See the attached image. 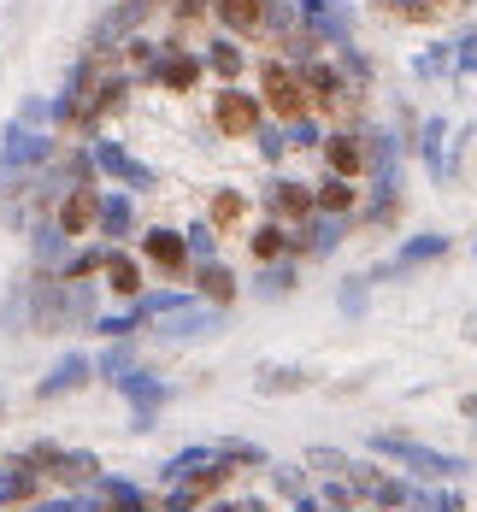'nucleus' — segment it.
I'll return each mask as SVG.
<instances>
[{
    "mask_svg": "<svg viewBox=\"0 0 477 512\" xmlns=\"http://www.w3.org/2000/svg\"><path fill=\"white\" fill-rule=\"evenodd\" d=\"M371 454L395 460L407 477H424V483H454V477H466V471H472V460H466V454L424 448L419 436H401V430H377V436H371Z\"/></svg>",
    "mask_w": 477,
    "mask_h": 512,
    "instance_id": "nucleus-1",
    "label": "nucleus"
},
{
    "mask_svg": "<svg viewBox=\"0 0 477 512\" xmlns=\"http://www.w3.org/2000/svg\"><path fill=\"white\" fill-rule=\"evenodd\" d=\"M260 101H265V112H271L277 124H295V118H307V112H313L307 77H301V65H295V59L271 53V59L260 65Z\"/></svg>",
    "mask_w": 477,
    "mask_h": 512,
    "instance_id": "nucleus-2",
    "label": "nucleus"
},
{
    "mask_svg": "<svg viewBox=\"0 0 477 512\" xmlns=\"http://www.w3.org/2000/svg\"><path fill=\"white\" fill-rule=\"evenodd\" d=\"M212 130L224 142H254L265 130V101L254 89H242V83H218V95H212Z\"/></svg>",
    "mask_w": 477,
    "mask_h": 512,
    "instance_id": "nucleus-3",
    "label": "nucleus"
},
{
    "mask_svg": "<svg viewBox=\"0 0 477 512\" xmlns=\"http://www.w3.org/2000/svg\"><path fill=\"white\" fill-rule=\"evenodd\" d=\"M89 159H95V177H106L112 189H130V195L159 189L154 165H148V159H136L124 142H112V136H95V142H89Z\"/></svg>",
    "mask_w": 477,
    "mask_h": 512,
    "instance_id": "nucleus-4",
    "label": "nucleus"
},
{
    "mask_svg": "<svg viewBox=\"0 0 477 512\" xmlns=\"http://www.w3.org/2000/svg\"><path fill=\"white\" fill-rule=\"evenodd\" d=\"M154 89H165V95H195L201 89V77H207V59H201V48H183V42H159L154 65L142 71Z\"/></svg>",
    "mask_w": 477,
    "mask_h": 512,
    "instance_id": "nucleus-5",
    "label": "nucleus"
},
{
    "mask_svg": "<svg viewBox=\"0 0 477 512\" xmlns=\"http://www.w3.org/2000/svg\"><path fill=\"white\" fill-rule=\"evenodd\" d=\"M295 24L318 48H348L354 42V6L348 0H295Z\"/></svg>",
    "mask_w": 477,
    "mask_h": 512,
    "instance_id": "nucleus-6",
    "label": "nucleus"
},
{
    "mask_svg": "<svg viewBox=\"0 0 477 512\" xmlns=\"http://www.w3.org/2000/svg\"><path fill=\"white\" fill-rule=\"evenodd\" d=\"M454 248V236H442V230H424V236H407L395 254L383 259V265H371L366 277L371 283H389V277H407V271H424V265H442Z\"/></svg>",
    "mask_w": 477,
    "mask_h": 512,
    "instance_id": "nucleus-7",
    "label": "nucleus"
},
{
    "mask_svg": "<svg viewBox=\"0 0 477 512\" xmlns=\"http://www.w3.org/2000/svg\"><path fill=\"white\" fill-rule=\"evenodd\" d=\"M53 159V136L48 130H30V124H6L0 130V177H18V171H36Z\"/></svg>",
    "mask_w": 477,
    "mask_h": 512,
    "instance_id": "nucleus-8",
    "label": "nucleus"
},
{
    "mask_svg": "<svg viewBox=\"0 0 477 512\" xmlns=\"http://www.w3.org/2000/svg\"><path fill=\"white\" fill-rule=\"evenodd\" d=\"M324 171L330 177H348V183H366L371 177V142L366 130H324Z\"/></svg>",
    "mask_w": 477,
    "mask_h": 512,
    "instance_id": "nucleus-9",
    "label": "nucleus"
},
{
    "mask_svg": "<svg viewBox=\"0 0 477 512\" xmlns=\"http://www.w3.org/2000/svg\"><path fill=\"white\" fill-rule=\"evenodd\" d=\"M118 395L130 401V430H154V418H159V407L171 401V383H159L154 371H130V377H118Z\"/></svg>",
    "mask_w": 477,
    "mask_h": 512,
    "instance_id": "nucleus-10",
    "label": "nucleus"
},
{
    "mask_svg": "<svg viewBox=\"0 0 477 512\" xmlns=\"http://www.w3.org/2000/svg\"><path fill=\"white\" fill-rule=\"evenodd\" d=\"M224 330V307H212V301H189L183 312H171V318H159L154 336H165V342H201V336H218Z\"/></svg>",
    "mask_w": 477,
    "mask_h": 512,
    "instance_id": "nucleus-11",
    "label": "nucleus"
},
{
    "mask_svg": "<svg viewBox=\"0 0 477 512\" xmlns=\"http://www.w3.org/2000/svg\"><path fill=\"white\" fill-rule=\"evenodd\" d=\"M265 218H277V224H307L313 218V183H295V177H277L271 189H265Z\"/></svg>",
    "mask_w": 477,
    "mask_h": 512,
    "instance_id": "nucleus-12",
    "label": "nucleus"
},
{
    "mask_svg": "<svg viewBox=\"0 0 477 512\" xmlns=\"http://www.w3.org/2000/svg\"><path fill=\"white\" fill-rule=\"evenodd\" d=\"M301 65V77H307V95H313V112L318 106H348V95H354V83L342 77V65H330V59H295Z\"/></svg>",
    "mask_w": 477,
    "mask_h": 512,
    "instance_id": "nucleus-13",
    "label": "nucleus"
},
{
    "mask_svg": "<svg viewBox=\"0 0 477 512\" xmlns=\"http://www.w3.org/2000/svg\"><path fill=\"white\" fill-rule=\"evenodd\" d=\"M95 218H101V189H95V183H71V189H65V201H59V218H53V224L77 242V236H89V230H95Z\"/></svg>",
    "mask_w": 477,
    "mask_h": 512,
    "instance_id": "nucleus-14",
    "label": "nucleus"
},
{
    "mask_svg": "<svg viewBox=\"0 0 477 512\" xmlns=\"http://www.w3.org/2000/svg\"><path fill=\"white\" fill-rule=\"evenodd\" d=\"M95 236L106 248H118L124 236H136V195L130 189H101V218H95Z\"/></svg>",
    "mask_w": 477,
    "mask_h": 512,
    "instance_id": "nucleus-15",
    "label": "nucleus"
},
{
    "mask_svg": "<svg viewBox=\"0 0 477 512\" xmlns=\"http://www.w3.org/2000/svg\"><path fill=\"white\" fill-rule=\"evenodd\" d=\"M89 377H95V359H89V354H65V359H53L48 377L36 383V401H59V395H77V389H83Z\"/></svg>",
    "mask_w": 477,
    "mask_h": 512,
    "instance_id": "nucleus-16",
    "label": "nucleus"
},
{
    "mask_svg": "<svg viewBox=\"0 0 477 512\" xmlns=\"http://www.w3.org/2000/svg\"><path fill=\"white\" fill-rule=\"evenodd\" d=\"M472 0H377V12L383 18H395V24H448V18H460Z\"/></svg>",
    "mask_w": 477,
    "mask_h": 512,
    "instance_id": "nucleus-17",
    "label": "nucleus"
},
{
    "mask_svg": "<svg viewBox=\"0 0 477 512\" xmlns=\"http://www.w3.org/2000/svg\"><path fill=\"white\" fill-rule=\"evenodd\" d=\"M212 24L224 36H265V0H212Z\"/></svg>",
    "mask_w": 477,
    "mask_h": 512,
    "instance_id": "nucleus-18",
    "label": "nucleus"
},
{
    "mask_svg": "<svg viewBox=\"0 0 477 512\" xmlns=\"http://www.w3.org/2000/svg\"><path fill=\"white\" fill-rule=\"evenodd\" d=\"M413 154H419V165L436 177V183L448 177V118H442V112H430V118L419 124V136H413Z\"/></svg>",
    "mask_w": 477,
    "mask_h": 512,
    "instance_id": "nucleus-19",
    "label": "nucleus"
},
{
    "mask_svg": "<svg viewBox=\"0 0 477 512\" xmlns=\"http://www.w3.org/2000/svg\"><path fill=\"white\" fill-rule=\"evenodd\" d=\"M313 212H324V218H354V212H360V183L324 171L313 183Z\"/></svg>",
    "mask_w": 477,
    "mask_h": 512,
    "instance_id": "nucleus-20",
    "label": "nucleus"
},
{
    "mask_svg": "<svg viewBox=\"0 0 477 512\" xmlns=\"http://www.w3.org/2000/svg\"><path fill=\"white\" fill-rule=\"evenodd\" d=\"M142 259H148V265H159L165 277H177V271L189 265V242H183V230H165V224H159V230H148V236H142Z\"/></svg>",
    "mask_w": 477,
    "mask_h": 512,
    "instance_id": "nucleus-21",
    "label": "nucleus"
},
{
    "mask_svg": "<svg viewBox=\"0 0 477 512\" xmlns=\"http://www.w3.org/2000/svg\"><path fill=\"white\" fill-rule=\"evenodd\" d=\"M201 59H207V77H218V83H242V71H248V53L236 36H212Z\"/></svg>",
    "mask_w": 477,
    "mask_h": 512,
    "instance_id": "nucleus-22",
    "label": "nucleus"
},
{
    "mask_svg": "<svg viewBox=\"0 0 477 512\" xmlns=\"http://www.w3.org/2000/svg\"><path fill=\"white\" fill-rule=\"evenodd\" d=\"M95 495L106 501V512H154V501H148V489L142 483H130V477H95Z\"/></svg>",
    "mask_w": 477,
    "mask_h": 512,
    "instance_id": "nucleus-23",
    "label": "nucleus"
},
{
    "mask_svg": "<svg viewBox=\"0 0 477 512\" xmlns=\"http://www.w3.org/2000/svg\"><path fill=\"white\" fill-rule=\"evenodd\" d=\"M207 465H224L218 460V442H189L183 454H171V460L159 465V477H165V489H171V483H189V477L207 471Z\"/></svg>",
    "mask_w": 477,
    "mask_h": 512,
    "instance_id": "nucleus-24",
    "label": "nucleus"
},
{
    "mask_svg": "<svg viewBox=\"0 0 477 512\" xmlns=\"http://www.w3.org/2000/svg\"><path fill=\"white\" fill-rule=\"evenodd\" d=\"M101 277H106V289H112V295H124V301H136V295H142V259H130L124 248H106Z\"/></svg>",
    "mask_w": 477,
    "mask_h": 512,
    "instance_id": "nucleus-25",
    "label": "nucleus"
},
{
    "mask_svg": "<svg viewBox=\"0 0 477 512\" xmlns=\"http://www.w3.org/2000/svg\"><path fill=\"white\" fill-rule=\"evenodd\" d=\"M195 283H201V301H212V307L230 312V301H236V271H230L224 259H207V265H195Z\"/></svg>",
    "mask_w": 477,
    "mask_h": 512,
    "instance_id": "nucleus-26",
    "label": "nucleus"
},
{
    "mask_svg": "<svg viewBox=\"0 0 477 512\" xmlns=\"http://www.w3.org/2000/svg\"><path fill=\"white\" fill-rule=\"evenodd\" d=\"M36 483H42V471H30L24 460H6V465H0V512L18 507V501H30V495H36Z\"/></svg>",
    "mask_w": 477,
    "mask_h": 512,
    "instance_id": "nucleus-27",
    "label": "nucleus"
},
{
    "mask_svg": "<svg viewBox=\"0 0 477 512\" xmlns=\"http://www.w3.org/2000/svg\"><path fill=\"white\" fill-rule=\"evenodd\" d=\"M395 212H401V183L395 177H371V201L360 206V218L366 224H395Z\"/></svg>",
    "mask_w": 477,
    "mask_h": 512,
    "instance_id": "nucleus-28",
    "label": "nucleus"
},
{
    "mask_svg": "<svg viewBox=\"0 0 477 512\" xmlns=\"http://www.w3.org/2000/svg\"><path fill=\"white\" fill-rule=\"evenodd\" d=\"M295 283H301V259H271V265H260V289L265 301H283V295H295Z\"/></svg>",
    "mask_w": 477,
    "mask_h": 512,
    "instance_id": "nucleus-29",
    "label": "nucleus"
},
{
    "mask_svg": "<svg viewBox=\"0 0 477 512\" xmlns=\"http://www.w3.org/2000/svg\"><path fill=\"white\" fill-rule=\"evenodd\" d=\"M248 254L260 259V265H271V259H289V224H277V218H265L260 230L248 236Z\"/></svg>",
    "mask_w": 477,
    "mask_h": 512,
    "instance_id": "nucleus-30",
    "label": "nucleus"
},
{
    "mask_svg": "<svg viewBox=\"0 0 477 512\" xmlns=\"http://www.w3.org/2000/svg\"><path fill=\"white\" fill-rule=\"evenodd\" d=\"M413 77H424V83H442V77H460V71H454V48H448V42H436V48L413 53Z\"/></svg>",
    "mask_w": 477,
    "mask_h": 512,
    "instance_id": "nucleus-31",
    "label": "nucleus"
},
{
    "mask_svg": "<svg viewBox=\"0 0 477 512\" xmlns=\"http://www.w3.org/2000/svg\"><path fill=\"white\" fill-rule=\"evenodd\" d=\"M313 383V371H301V365H271V371H260V395H295V389H307Z\"/></svg>",
    "mask_w": 477,
    "mask_h": 512,
    "instance_id": "nucleus-32",
    "label": "nucleus"
},
{
    "mask_svg": "<svg viewBox=\"0 0 477 512\" xmlns=\"http://www.w3.org/2000/svg\"><path fill=\"white\" fill-rule=\"evenodd\" d=\"M130 371H136V348H130V342H112V348L95 359V377L112 383V389H118V377H130Z\"/></svg>",
    "mask_w": 477,
    "mask_h": 512,
    "instance_id": "nucleus-33",
    "label": "nucleus"
},
{
    "mask_svg": "<svg viewBox=\"0 0 477 512\" xmlns=\"http://www.w3.org/2000/svg\"><path fill=\"white\" fill-rule=\"evenodd\" d=\"M218 460L230 465V471H248V465H265V448L260 442H242V436H224L218 442Z\"/></svg>",
    "mask_w": 477,
    "mask_h": 512,
    "instance_id": "nucleus-34",
    "label": "nucleus"
},
{
    "mask_svg": "<svg viewBox=\"0 0 477 512\" xmlns=\"http://www.w3.org/2000/svg\"><path fill=\"white\" fill-rule=\"evenodd\" d=\"M106 265V242L101 248H83V254H65V265H59V283H83V277H95Z\"/></svg>",
    "mask_w": 477,
    "mask_h": 512,
    "instance_id": "nucleus-35",
    "label": "nucleus"
},
{
    "mask_svg": "<svg viewBox=\"0 0 477 512\" xmlns=\"http://www.w3.org/2000/svg\"><path fill=\"white\" fill-rule=\"evenodd\" d=\"M183 242H189V259H195V265H207V259H218V224H212V218L189 224Z\"/></svg>",
    "mask_w": 477,
    "mask_h": 512,
    "instance_id": "nucleus-36",
    "label": "nucleus"
},
{
    "mask_svg": "<svg viewBox=\"0 0 477 512\" xmlns=\"http://www.w3.org/2000/svg\"><path fill=\"white\" fill-rule=\"evenodd\" d=\"M283 130H289V154H313V148H324V124H318V112L295 118V124H283Z\"/></svg>",
    "mask_w": 477,
    "mask_h": 512,
    "instance_id": "nucleus-37",
    "label": "nucleus"
},
{
    "mask_svg": "<svg viewBox=\"0 0 477 512\" xmlns=\"http://www.w3.org/2000/svg\"><path fill=\"white\" fill-rule=\"evenodd\" d=\"M65 248H71V236H65L59 224H42V230H36V259H42V265H65Z\"/></svg>",
    "mask_w": 477,
    "mask_h": 512,
    "instance_id": "nucleus-38",
    "label": "nucleus"
},
{
    "mask_svg": "<svg viewBox=\"0 0 477 512\" xmlns=\"http://www.w3.org/2000/svg\"><path fill=\"white\" fill-rule=\"evenodd\" d=\"M336 59H342V77H348V83H360V89L377 77V65H371V59L354 48V42H348V48H336Z\"/></svg>",
    "mask_w": 477,
    "mask_h": 512,
    "instance_id": "nucleus-39",
    "label": "nucleus"
},
{
    "mask_svg": "<svg viewBox=\"0 0 477 512\" xmlns=\"http://www.w3.org/2000/svg\"><path fill=\"white\" fill-rule=\"evenodd\" d=\"M371 301V277H348L342 283V295H336V307H342V318H360Z\"/></svg>",
    "mask_w": 477,
    "mask_h": 512,
    "instance_id": "nucleus-40",
    "label": "nucleus"
},
{
    "mask_svg": "<svg viewBox=\"0 0 477 512\" xmlns=\"http://www.w3.org/2000/svg\"><path fill=\"white\" fill-rule=\"evenodd\" d=\"M254 148H260L265 165H277V159L289 154V130H283V124H265L260 136H254Z\"/></svg>",
    "mask_w": 477,
    "mask_h": 512,
    "instance_id": "nucleus-41",
    "label": "nucleus"
},
{
    "mask_svg": "<svg viewBox=\"0 0 477 512\" xmlns=\"http://www.w3.org/2000/svg\"><path fill=\"white\" fill-rule=\"evenodd\" d=\"M30 512H106L101 495H59V501H36Z\"/></svg>",
    "mask_w": 477,
    "mask_h": 512,
    "instance_id": "nucleus-42",
    "label": "nucleus"
},
{
    "mask_svg": "<svg viewBox=\"0 0 477 512\" xmlns=\"http://www.w3.org/2000/svg\"><path fill=\"white\" fill-rule=\"evenodd\" d=\"M242 212H248V201H242V195H230V189H224V195H212V224H218V230H224V224H236V218H242Z\"/></svg>",
    "mask_w": 477,
    "mask_h": 512,
    "instance_id": "nucleus-43",
    "label": "nucleus"
},
{
    "mask_svg": "<svg viewBox=\"0 0 477 512\" xmlns=\"http://www.w3.org/2000/svg\"><path fill=\"white\" fill-rule=\"evenodd\" d=\"M307 465H318V471H336V477H348V454H342V448H313V454H307Z\"/></svg>",
    "mask_w": 477,
    "mask_h": 512,
    "instance_id": "nucleus-44",
    "label": "nucleus"
},
{
    "mask_svg": "<svg viewBox=\"0 0 477 512\" xmlns=\"http://www.w3.org/2000/svg\"><path fill=\"white\" fill-rule=\"evenodd\" d=\"M419 507H430V512H466V495H460V489H436V495H419Z\"/></svg>",
    "mask_w": 477,
    "mask_h": 512,
    "instance_id": "nucleus-45",
    "label": "nucleus"
},
{
    "mask_svg": "<svg viewBox=\"0 0 477 512\" xmlns=\"http://www.w3.org/2000/svg\"><path fill=\"white\" fill-rule=\"evenodd\" d=\"M448 48H454V71H460V65H472V59H477V24H472V30H454V42H448Z\"/></svg>",
    "mask_w": 477,
    "mask_h": 512,
    "instance_id": "nucleus-46",
    "label": "nucleus"
},
{
    "mask_svg": "<svg viewBox=\"0 0 477 512\" xmlns=\"http://www.w3.org/2000/svg\"><path fill=\"white\" fill-rule=\"evenodd\" d=\"M159 512H201V495L195 489H183V483H171V495H165V507Z\"/></svg>",
    "mask_w": 477,
    "mask_h": 512,
    "instance_id": "nucleus-47",
    "label": "nucleus"
},
{
    "mask_svg": "<svg viewBox=\"0 0 477 512\" xmlns=\"http://www.w3.org/2000/svg\"><path fill=\"white\" fill-rule=\"evenodd\" d=\"M171 18H177V24H195V18H212V0H171Z\"/></svg>",
    "mask_w": 477,
    "mask_h": 512,
    "instance_id": "nucleus-48",
    "label": "nucleus"
},
{
    "mask_svg": "<svg viewBox=\"0 0 477 512\" xmlns=\"http://www.w3.org/2000/svg\"><path fill=\"white\" fill-rule=\"evenodd\" d=\"M277 489H289L295 501L307 495V477H301V465H277Z\"/></svg>",
    "mask_w": 477,
    "mask_h": 512,
    "instance_id": "nucleus-49",
    "label": "nucleus"
},
{
    "mask_svg": "<svg viewBox=\"0 0 477 512\" xmlns=\"http://www.w3.org/2000/svg\"><path fill=\"white\" fill-rule=\"evenodd\" d=\"M295 512H324V501H318V495H301V501H295Z\"/></svg>",
    "mask_w": 477,
    "mask_h": 512,
    "instance_id": "nucleus-50",
    "label": "nucleus"
},
{
    "mask_svg": "<svg viewBox=\"0 0 477 512\" xmlns=\"http://www.w3.org/2000/svg\"><path fill=\"white\" fill-rule=\"evenodd\" d=\"M460 412H466V418L477 424V395H466V401H460Z\"/></svg>",
    "mask_w": 477,
    "mask_h": 512,
    "instance_id": "nucleus-51",
    "label": "nucleus"
},
{
    "mask_svg": "<svg viewBox=\"0 0 477 512\" xmlns=\"http://www.w3.org/2000/svg\"><path fill=\"white\" fill-rule=\"evenodd\" d=\"M207 512H242V507H236V501H212Z\"/></svg>",
    "mask_w": 477,
    "mask_h": 512,
    "instance_id": "nucleus-52",
    "label": "nucleus"
},
{
    "mask_svg": "<svg viewBox=\"0 0 477 512\" xmlns=\"http://www.w3.org/2000/svg\"><path fill=\"white\" fill-rule=\"evenodd\" d=\"M466 342H477V312L466 318Z\"/></svg>",
    "mask_w": 477,
    "mask_h": 512,
    "instance_id": "nucleus-53",
    "label": "nucleus"
},
{
    "mask_svg": "<svg viewBox=\"0 0 477 512\" xmlns=\"http://www.w3.org/2000/svg\"><path fill=\"white\" fill-rule=\"evenodd\" d=\"M460 77H477V59H472V65H460Z\"/></svg>",
    "mask_w": 477,
    "mask_h": 512,
    "instance_id": "nucleus-54",
    "label": "nucleus"
},
{
    "mask_svg": "<svg viewBox=\"0 0 477 512\" xmlns=\"http://www.w3.org/2000/svg\"><path fill=\"white\" fill-rule=\"evenodd\" d=\"M324 512H360V507H324Z\"/></svg>",
    "mask_w": 477,
    "mask_h": 512,
    "instance_id": "nucleus-55",
    "label": "nucleus"
},
{
    "mask_svg": "<svg viewBox=\"0 0 477 512\" xmlns=\"http://www.w3.org/2000/svg\"><path fill=\"white\" fill-rule=\"evenodd\" d=\"M472 254H477V242H472Z\"/></svg>",
    "mask_w": 477,
    "mask_h": 512,
    "instance_id": "nucleus-56",
    "label": "nucleus"
}]
</instances>
